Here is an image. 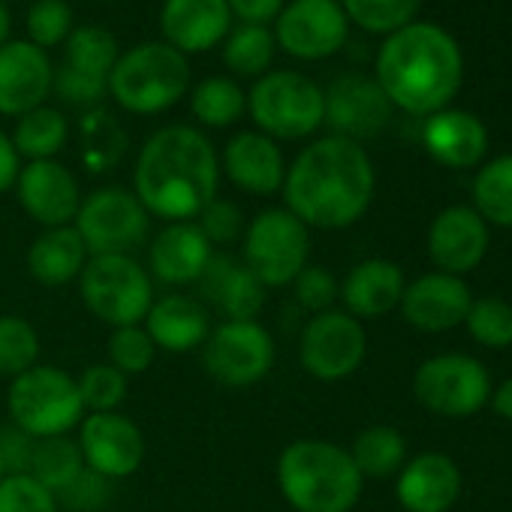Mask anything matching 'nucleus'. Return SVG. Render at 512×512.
Wrapping results in <instances>:
<instances>
[{"label":"nucleus","mask_w":512,"mask_h":512,"mask_svg":"<svg viewBox=\"0 0 512 512\" xmlns=\"http://www.w3.org/2000/svg\"><path fill=\"white\" fill-rule=\"evenodd\" d=\"M311 256V229L287 208H266L256 214L241 235L244 266L269 287L293 284Z\"/></svg>","instance_id":"obj_9"},{"label":"nucleus","mask_w":512,"mask_h":512,"mask_svg":"<svg viewBox=\"0 0 512 512\" xmlns=\"http://www.w3.org/2000/svg\"><path fill=\"white\" fill-rule=\"evenodd\" d=\"M368 353V338L365 329L356 317L347 311H323L317 314L299 344V359L302 368L317 377V380H344L350 377Z\"/></svg>","instance_id":"obj_13"},{"label":"nucleus","mask_w":512,"mask_h":512,"mask_svg":"<svg viewBox=\"0 0 512 512\" xmlns=\"http://www.w3.org/2000/svg\"><path fill=\"white\" fill-rule=\"evenodd\" d=\"M7 476V467H4V458H0V479H4Z\"/></svg>","instance_id":"obj_53"},{"label":"nucleus","mask_w":512,"mask_h":512,"mask_svg":"<svg viewBox=\"0 0 512 512\" xmlns=\"http://www.w3.org/2000/svg\"><path fill=\"white\" fill-rule=\"evenodd\" d=\"M422 139L428 154L452 169H467L479 163L488 148L482 121L467 112H434L425 121Z\"/></svg>","instance_id":"obj_28"},{"label":"nucleus","mask_w":512,"mask_h":512,"mask_svg":"<svg viewBox=\"0 0 512 512\" xmlns=\"http://www.w3.org/2000/svg\"><path fill=\"white\" fill-rule=\"evenodd\" d=\"M488 374L470 356H434L428 359L416 377L413 392L416 401L437 416H473L488 401Z\"/></svg>","instance_id":"obj_12"},{"label":"nucleus","mask_w":512,"mask_h":512,"mask_svg":"<svg viewBox=\"0 0 512 512\" xmlns=\"http://www.w3.org/2000/svg\"><path fill=\"white\" fill-rule=\"evenodd\" d=\"M404 296V275L395 263L389 260H365L359 263L341 287V299L347 305L350 317H383L392 308L401 305Z\"/></svg>","instance_id":"obj_27"},{"label":"nucleus","mask_w":512,"mask_h":512,"mask_svg":"<svg viewBox=\"0 0 512 512\" xmlns=\"http://www.w3.org/2000/svg\"><path fill=\"white\" fill-rule=\"evenodd\" d=\"M145 332L157 350L190 353L205 344L211 332V314L205 302L184 293H169L157 299L145 317Z\"/></svg>","instance_id":"obj_25"},{"label":"nucleus","mask_w":512,"mask_h":512,"mask_svg":"<svg viewBox=\"0 0 512 512\" xmlns=\"http://www.w3.org/2000/svg\"><path fill=\"white\" fill-rule=\"evenodd\" d=\"M52 88L58 91V97L70 106H94L109 94V85L100 79H88L82 73H73L70 67L55 70V82Z\"/></svg>","instance_id":"obj_46"},{"label":"nucleus","mask_w":512,"mask_h":512,"mask_svg":"<svg viewBox=\"0 0 512 512\" xmlns=\"http://www.w3.org/2000/svg\"><path fill=\"white\" fill-rule=\"evenodd\" d=\"M199 350L205 374L229 389L260 383L275 365V341L256 320H223Z\"/></svg>","instance_id":"obj_10"},{"label":"nucleus","mask_w":512,"mask_h":512,"mask_svg":"<svg viewBox=\"0 0 512 512\" xmlns=\"http://www.w3.org/2000/svg\"><path fill=\"white\" fill-rule=\"evenodd\" d=\"M461 491V473L440 452L416 455L398 479V500L407 512H446Z\"/></svg>","instance_id":"obj_26"},{"label":"nucleus","mask_w":512,"mask_h":512,"mask_svg":"<svg viewBox=\"0 0 512 512\" xmlns=\"http://www.w3.org/2000/svg\"><path fill=\"white\" fill-rule=\"evenodd\" d=\"M278 43L269 25H238L223 40V64L241 79H260L275 61Z\"/></svg>","instance_id":"obj_33"},{"label":"nucleus","mask_w":512,"mask_h":512,"mask_svg":"<svg viewBox=\"0 0 512 512\" xmlns=\"http://www.w3.org/2000/svg\"><path fill=\"white\" fill-rule=\"evenodd\" d=\"M121 49L112 31L100 25H82L73 28V34L64 43V67L73 73H82L88 79H100L109 85V73L118 64Z\"/></svg>","instance_id":"obj_30"},{"label":"nucleus","mask_w":512,"mask_h":512,"mask_svg":"<svg viewBox=\"0 0 512 512\" xmlns=\"http://www.w3.org/2000/svg\"><path fill=\"white\" fill-rule=\"evenodd\" d=\"M247 112L269 139H305L323 127V88L296 70H269L247 91Z\"/></svg>","instance_id":"obj_6"},{"label":"nucleus","mask_w":512,"mask_h":512,"mask_svg":"<svg viewBox=\"0 0 512 512\" xmlns=\"http://www.w3.org/2000/svg\"><path fill=\"white\" fill-rule=\"evenodd\" d=\"M85 413H112L127 398V377L115 365H91L76 380Z\"/></svg>","instance_id":"obj_39"},{"label":"nucleus","mask_w":512,"mask_h":512,"mask_svg":"<svg viewBox=\"0 0 512 512\" xmlns=\"http://www.w3.org/2000/svg\"><path fill=\"white\" fill-rule=\"evenodd\" d=\"M7 410L13 416V425L34 440L64 437L85 419L76 380L52 365H34L19 374L10 383Z\"/></svg>","instance_id":"obj_7"},{"label":"nucleus","mask_w":512,"mask_h":512,"mask_svg":"<svg viewBox=\"0 0 512 512\" xmlns=\"http://www.w3.org/2000/svg\"><path fill=\"white\" fill-rule=\"evenodd\" d=\"M103 4H112V0H103Z\"/></svg>","instance_id":"obj_54"},{"label":"nucleus","mask_w":512,"mask_h":512,"mask_svg":"<svg viewBox=\"0 0 512 512\" xmlns=\"http://www.w3.org/2000/svg\"><path fill=\"white\" fill-rule=\"evenodd\" d=\"M281 193L308 229H347L374 199L371 157L353 139L323 136L287 166Z\"/></svg>","instance_id":"obj_2"},{"label":"nucleus","mask_w":512,"mask_h":512,"mask_svg":"<svg viewBox=\"0 0 512 512\" xmlns=\"http://www.w3.org/2000/svg\"><path fill=\"white\" fill-rule=\"evenodd\" d=\"M275 43L299 61H323L341 52L350 22L338 0H290L275 19Z\"/></svg>","instance_id":"obj_14"},{"label":"nucleus","mask_w":512,"mask_h":512,"mask_svg":"<svg viewBox=\"0 0 512 512\" xmlns=\"http://www.w3.org/2000/svg\"><path fill=\"white\" fill-rule=\"evenodd\" d=\"M91 253L76 232V226H55L46 229L31 247H28V272L43 287H67L73 284L82 269L88 266Z\"/></svg>","instance_id":"obj_29"},{"label":"nucleus","mask_w":512,"mask_h":512,"mask_svg":"<svg viewBox=\"0 0 512 512\" xmlns=\"http://www.w3.org/2000/svg\"><path fill=\"white\" fill-rule=\"evenodd\" d=\"M226 7L241 25H269L287 7V0H226Z\"/></svg>","instance_id":"obj_49"},{"label":"nucleus","mask_w":512,"mask_h":512,"mask_svg":"<svg viewBox=\"0 0 512 512\" xmlns=\"http://www.w3.org/2000/svg\"><path fill=\"white\" fill-rule=\"evenodd\" d=\"M55 82L49 55L31 40H10L0 46V115L22 118L46 106Z\"/></svg>","instance_id":"obj_17"},{"label":"nucleus","mask_w":512,"mask_h":512,"mask_svg":"<svg viewBox=\"0 0 512 512\" xmlns=\"http://www.w3.org/2000/svg\"><path fill=\"white\" fill-rule=\"evenodd\" d=\"M494 410L503 416V419H512V380H506L497 395H494Z\"/></svg>","instance_id":"obj_51"},{"label":"nucleus","mask_w":512,"mask_h":512,"mask_svg":"<svg viewBox=\"0 0 512 512\" xmlns=\"http://www.w3.org/2000/svg\"><path fill=\"white\" fill-rule=\"evenodd\" d=\"M488 247L485 220L473 208H446L437 214L428 232L431 260L443 269V275H464L479 266Z\"/></svg>","instance_id":"obj_23"},{"label":"nucleus","mask_w":512,"mask_h":512,"mask_svg":"<svg viewBox=\"0 0 512 512\" xmlns=\"http://www.w3.org/2000/svg\"><path fill=\"white\" fill-rule=\"evenodd\" d=\"M22 172V157L13 145V139L0 130V193H7L10 187H16V178Z\"/></svg>","instance_id":"obj_50"},{"label":"nucleus","mask_w":512,"mask_h":512,"mask_svg":"<svg viewBox=\"0 0 512 512\" xmlns=\"http://www.w3.org/2000/svg\"><path fill=\"white\" fill-rule=\"evenodd\" d=\"M196 223L205 232V238L211 241V247L214 244H235L244 235V217H241L238 205L229 202V199L208 202Z\"/></svg>","instance_id":"obj_44"},{"label":"nucleus","mask_w":512,"mask_h":512,"mask_svg":"<svg viewBox=\"0 0 512 512\" xmlns=\"http://www.w3.org/2000/svg\"><path fill=\"white\" fill-rule=\"evenodd\" d=\"M10 139H13L19 157H28V163L31 160H55L70 139V121L64 112H58L52 106H40L19 118L16 133Z\"/></svg>","instance_id":"obj_31"},{"label":"nucleus","mask_w":512,"mask_h":512,"mask_svg":"<svg viewBox=\"0 0 512 512\" xmlns=\"http://www.w3.org/2000/svg\"><path fill=\"white\" fill-rule=\"evenodd\" d=\"M362 479L350 452L326 440H296L278 458V488L296 512H350Z\"/></svg>","instance_id":"obj_4"},{"label":"nucleus","mask_w":512,"mask_h":512,"mask_svg":"<svg viewBox=\"0 0 512 512\" xmlns=\"http://www.w3.org/2000/svg\"><path fill=\"white\" fill-rule=\"evenodd\" d=\"M79 452L88 470L103 479H124L145 461V437L124 413H88L79 422Z\"/></svg>","instance_id":"obj_15"},{"label":"nucleus","mask_w":512,"mask_h":512,"mask_svg":"<svg viewBox=\"0 0 512 512\" xmlns=\"http://www.w3.org/2000/svg\"><path fill=\"white\" fill-rule=\"evenodd\" d=\"M323 97H326L323 124H329L335 136L353 142L374 139L377 133H383V127L392 118V103L377 85V79L359 73H347L335 79L329 91H323Z\"/></svg>","instance_id":"obj_16"},{"label":"nucleus","mask_w":512,"mask_h":512,"mask_svg":"<svg viewBox=\"0 0 512 512\" xmlns=\"http://www.w3.org/2000/svg\"><path fill=\"white\" fill-rule=\"evenodd\" d=\"M214 256L211 241L199 229L196 220L169 223L148 247V269L157 281L169 287L196 284Z\"/></svg>","instance_id":"obj_22"},{"label":"nucleus","mask_w":512,"mask_h":512,"mask_svg":"<svg viewBox=\"0 0 512 512\" xmlns=\"http://www.w3.org/2000/svg\"><path fill=\"white\" fill-rule=\"evenodd\" d=\"M10 31H13V16H10L4 0H0V46L10 43Z\"/></svg>","instance_id":"obj_52"},{"label":"nucleus","mask_w":512,"mask_h":512,"mask_svg":"<svg viewBox=\"0 0 512 512\" xmlns=\"http://www.w3.org/2000/svg\"><path fill=\"white\" fill-rule=\"evenodd\" d=\"M473 299L464 281L455 275H425L416 284L404 287L401 296V311L404 320L422 332H443L458 323H464Z\"/></svg>","instance_id":"obj_24"},{"label":"nucleus","mask_w":512,"mask_h":512,"mask_svg":"<svg viewBox=\"0 0 512 512\" xmlns=\"http://www.w3.org/2000/svg\"><path fill=\"white\" fill-rule=\"evenodd\" d=\"M476 214L497 223L512 226V154L491 160L473 181Z\"/></svg>","instance_id":"obj_36"},{"label":"nucleus","mask_w":512,"mask_h":512,"mask_svg":"<svg viewBox=\"0 0 512 512\" xmlns=\"http://www.w3.org/2000/svg\"><path fill=\"white\" fill-rule=\"evenodd\" d=\"M148 211L136 199L133 190L124 187H100L82 199L79 214L73 220L91 256L127 253L136 250L148 235Z\"/></svg>","instance_id":"obj_11"},{"label":"nucleus","mask_w":512,"mask_h":512,"mask_svg":"<svg viewBox=\"0 0 512 512\" xmlns=\"http://www.w3.org/2000/svg\"><path fill=\"white\" fill-rule=\"evenodd\" d=\"M470 335L485 347H509L512 344V305L503 299H479L470 305L464 317Z\"/></svg>","instance_id":"obj_41"},{"label":"nucleus","mask_w":512,"mask_h":512,"mask_svg":"<svg viewBox=\"0 0 512 512\" xmlns=\"http://www.w3.org/2000/svg\"><path fill=\"white\" fill-rule=\"evenodd\" d=\"M154 341L148 338L145 326H124L115 329L109 338V365H115L124 377L145 374L154 365Z\"/></svg>","instance_id":"obj_42"},{"label":"nucleus","mask_w":512,"mask_h":512,"mask_svg":"<svg viewBox=\"0 0 512 512\" xmlns=\"http://www.w3.org/2000/svg\"><path fill=\"white\" fill-rule=\"evenodd\" d=\"M37 359H40L37 329L16 314L0 317V377L16 380L19 374L34 368Z\"/></svg>","instance_id":"obj_38"},{"label":"nucleus","mask_w":512,"mask_h":512,"mask_svg":"<svg viewBox=\"0 0 512 512\" xmlns=\"http://www.w3.org/2000/svg\"><path fill=\"white\" fill-rule=\"evenodd\" d=\"M347 22L368 34H395L413 25L422 0H338Z\"/></svg>","instance_id":"obj_37"},{"label":"nucleus","mask_w":512,"mask_h":512,"mask_svg":"<svg viewBox=\"0 0 512 512\" xmlns=\"http://www.w3.org/2000/svg\"><path fill=\"white\" fill-rule=\"evenodd\" d=\"M404 452H407L404 437H401L395 428H389V425H374V428H365V431L356 437L350 458L356 461V467H359L362 476L380 479V476H389V473L401 470Z\"/></svg>","instance_id":"obj_35"},{"label":"nucleus","mask_w":512,"mask_h":512,"mask_svg":"<svg viewBox=\"0 0 512 512\" xmlns=\"http://www.w3.org/2000/svg\"><path fill=\"white\" fill-rule=\"evenodd\" d=\"M232 31L226 0H163L160 34L181 55H202L220 46Z\"/></svg>","instance_id":"obj_19"},{"label":"nucleus","mask_w":512,"mask_h":512,"mask_svg":"<svg viewBox=\"0 0 512 512\" xmlns=\"http://www.w3.org/2000/svg\"><path fill=\"white\" fill-rule=\"evenodd\" d=\"M190 88L187 55L163 40L133 46L109 73V97L130 115H160Z\"/></svg>","instance_id":"obj_5"},{"label":"nucleus","mask_w":512,"mask_h":512,"mask_svg":"<svg viewBox=\"0 0 512 512\" xmlns=\"http://www.w3.org/2000/svg\"><path fill=\"white\" fill-rule=\"evenodd\" d=\"M196 284L202 299L226 320H256L266 308L269 290L244 266L241 256L214 253Z\"/></svg>","instance_id":"obj_21"},{"label":"nucleus","mask_w":512,"mask_h":512,"mask_svg":"<svg viewBox=\"0 0 512 512\" xmlns=\"http://www.w3.org/2000/svg\"><path fill=\"white\" fill-rule=\"evenodd\" d=\"M220 157L211 139L190 124L151 133L136 157L133 193L148 214L169 223L196 220L217 199Z\"/></svg>","instance_id":"obj_1"},{"label":"nucleus","mask_w":512,"mask_h":512,"mask_svg":"<svg viewBox=\"0 0 512 512\" xmlns=\"http://www.w3.org/2000/svg\"><path fill=\"white\" fill-rule=\"evenodd\" d=\"M79 293L85 308L112 329L142 326L154 305L151 275L127 253L91 256L79 275Z\"/></svg>","instance_id":"obj_8"},{"label":"nucleus","mask_w":512,"mask_h":512,"mask_svg":"<svg viewBox=\"0 0 512 512\" xmlns=\"http://www.w3.org/2000/svg\"><path fill=\"white\" fill-rule=\"evenodd\" d=\"M377 85L392 106L410 115H434L461 85V52L443 28L413 22L380 46Z\"/></svg>","instance_id":"obj_3"},{"label":"nucleus","mask_w":512,"mask_h":512,"mask_svg":"<svg viewBox=\"0 0 512 512\" xmlns=\"http://www.w3.org/2000/svg\"><path fill=\"white\" fill-rule=\"evenodd\" d=\"M70 509H82V512H91V509H100L109 497V479H103L100 473L94 470H82L61 494H58Z\"/></svg>","instance_id":"obj_47"},{"label":"nucleus","mask_w":512,"mask_h":512,"mask_svg":"<svg viewBox=\"0 0 512 512\" xmlns=\"http://www.w3.org/2000/svg\"><path fill=\"white\" fill-rule=\"evenodd\" d=\"M34 446H37V440H34L31 434H25L22 428H16V425L0 431V458H4L7 476H13V473H28V470H31Z\"/></svg>","instance_id":"obj_48"},{"label":"nucleus","mask_w":512,"mask_h":512,"mask_svg":"<svg viewBox=\"0 0 512 512\" xmlns=\"http://www.w3.org/2000/svg\"><path fill=\"white\" fill-rule=\"evenodd\" d=\"M73 34V10L67 0H34L28 10V40L43 52L64 46Z\"/></svg>","instance_id":"obj_40"},{"label":"nucleus","mask_w":512,"mask_h":512,"mask_svg":"<svg viewBox=\"0 0 512 512\" xmlns=\"http://www.w3.org/2000/svg\"><path fill=\"white\" fill-rule=\"evenodd\" d=\"M220 166L238 190L253 196L278 193L287 178L281 145L260 130L235 133L220 154Z\"/></svg>","instance_id":"obj_20"},{"label":"nucleus","mask_w":512,"mask_h":512,"mask_svg":"<svg viewBox=\"0 0 512 512\" xmlns=\"http://www.w3.org/2000/svg\"><path fill=\"white\" fill-rule=\"evenodd\" d=\"M19 205L40 226H70L82 205V190L76 175L61 160H31L16 178Z\"/></svg>","instance_id":"obj_18"},{"label":"nucleus","mask_w":512,"mask_h":512,"mask_svg":"<svg viewBox=\"0 0 512 512\" xmlns=\"http://www.w3.org/2000/svg\"><path fill=\"white\" fill-rule=\"evenodd\" d=\"M0 512H58V497L31 473L0 479Z\"/></svg>","instance_id":"obj_43"},{"label":"nucleus","mask_w":512,"mask_h":512,"mask_svg":"<svg viewBox=\"0 0 512 512\" xmlns=\"http://www.w3.org/2000/svg\"><path fill=\"white\" fill-rule=\"evenodd\" d=\"M190 112L202 127L223 130L241 121V115L247 112V94L229 76H208L196 82L190 94Z\"/></svg>","instance_id":"obj_32"},{"label":"nucleus","mask_w":512,"mask_h":512,"mask_svg":"<svg viewBox=\"0 0 512 512\" xmlns=\"http://www.w3.org/2000/svg\"><path fill=\"white\" fill-rule=\"evenodd\" d=\"M85 470V461H82V452H79V443L70 440L67 434L64 437H46V440H37L34 446V458H31V476L46 485L55 497Z\"/></svg>","instance_id":"obj_34"},{"label":"nucleus","mask_w":512,"mask_h":512,"mask_svg":"<svg viewBox=\"0 0 512 512\" xmlns=\"http://www.w3.org/2000/svg\"><path fill=\"white\" fill-rule=\"evenodd\" d=\"M293 284H296V299L302 308H308L314 314L332 311V302L338 299V284L323 266H305Z\"/></svg>","instance_id":"obj_45"}]
</instances>
